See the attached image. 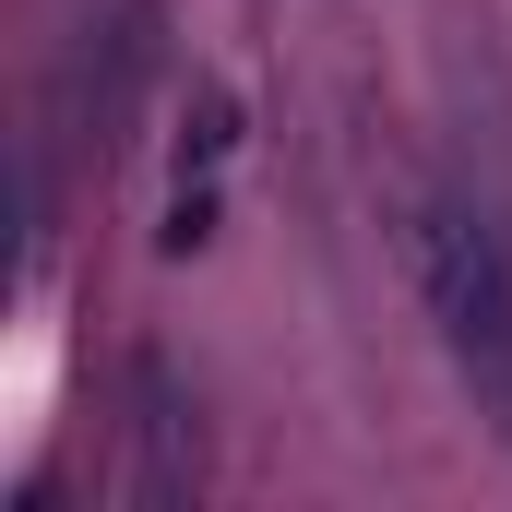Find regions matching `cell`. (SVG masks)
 <instances>
[{"instance_id":"cell-1","label":"cell","mask_w":512,"mask_h":512,"mask_svg":"<svg viewBox=\"0 0 512 512\" xmlns=\"http://www.w3.org/2000/svg\"><path fill=\"white\" fill-rule=\"evenodd\" d=\"M405 286L453 358V382L477 393V417L512 441V215L477 191H405Z\"/></svg>"},{"instance_id":"cell-2","label":"cell","mask_w":512,"mask_h":512,"mask_svg":"<svg viewBox=\"0 0 512 512\" xmlns=\"http://www.w3.org/2000/svg\"><path fill=\"white\" fill-rule=\"evenodd\" d=\"M179 143H167V215H155V251H203L215 239V215H227V167H239V96L215 84V72H191V96H179Z\"/></svg>"},{"instance_id":"cell-3","label":"cell","mask_w":512,"mask_h":512,"mask_svg":"<svg viewBox=\"0 0 512 512\" xmlns=\"http://www.w3.org/2000/svg\"><path fill=\"white\" fill-rule=\"evenodd\" d=\"M191 489V417L167 405V370L143 358V477H131V501H179Z\"/></svg>"}]
</instances>
